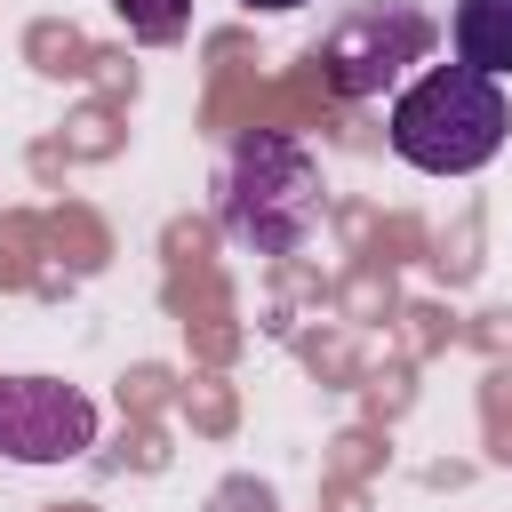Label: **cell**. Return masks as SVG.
<instances>
[{
  "mask_svg": "<svg viewBox=\"0 0 512 512\" xmlns=\"http://www.w3.org/2000/svg\"><path fill=\"white\" fill-rule=\"evenodd\" d=\"M216 224H224V240H240L256 256H296L320 232V160L272 128L240 136L216 176Z\"/></svg>",
  "mask_w": 512,
  "mask_h": 512,
  "instance_id": "cell-1",
  "label": "cell"
},
{
  "mask_svg": "<svg viewBox=\"0 0 512 512\" xmlns=\"http://www.w3.org/2000/svg\"><path fill=\"white\" fill-rule=\"evenodd\" d=\"M504 136H512V104L488 72L432 64L392 96V152L424 176H472L504 152Z\"/></svg>",
  "mask_w": 512,
  "mask_h": 512,
  "instance_id": "cell-2",
  "label": "cell"
},
{
  "mask_svg": "<svg viewBox=\"0 0 512 512\" xmlns=\"http://www.w3.org/2000/svg\"><path fill=\"white\" fill-rule=\"evenodd\" d=\"M440 40V24L416 8V0H352L328 32H320V80L344 96V104H368L384 96L408 64H424Z\"/></svg>",
  "mask_w": 512,
  "mask_h": 512,
  "instance_id": "cell-3",
  "label": "cell"
},
{
  "mask_svg": "<svg viewBox=\"0 0 512 512\" xmlns=\"http://www.w3.org/2000/svg\"><path fill=\"white\" fill-rule=\"evenodd\" d=\"M96 448V400L56 376H0V456L72 464Z\"/></svg>",
  "mask_w": 512,
  "mask_h": 512,
  "instance_id": "cell-4",
  "label": "cell"
},
{
  "mask_svg": "<svg viewBox=\"0 0 512 512\" xmlns=\"http://www.w3.org/2000/svg\"><path fill=\"white\" fill-rule=\"evenodd\" d=\"M448 48H456L464 72L504 80V72H512V0H456V16H448Z\"/></svg>",
  "mask_w": 512,
  "mask_h": 512,
  "instance_id": "cell-5",
  "label": "cell"
},
{
  "mask_svg": "<svg viewBox=\"0 0 512 512\" xmlns=\"http://www.w3.org/2000/svg\"><path fill=\"white\" fill-rule=\"evenodd\" d=\"M112 16L128 24V40L144 48H176L192 32V0H112Z\"/></svg>",
  "mask_w": 512,
  "mask_h": 512,
  "instance_id": "cell-6",
  "label": "cell"
},
{
  "mask_svg": "<svg viewBox=\"0 0 512 512\" xmlns=\"http://www.w3.org/2000/svg\"><path fill=\"white\" fill-rule=\"evenodd\" d=\"M248 8H304V0H248Z\"/></svg>",
  "mask_w": 512,
  "mask_h": 512,
  "instance_id": "cell-7",
  "label": "cell"
}]
</instances>
